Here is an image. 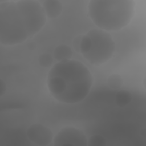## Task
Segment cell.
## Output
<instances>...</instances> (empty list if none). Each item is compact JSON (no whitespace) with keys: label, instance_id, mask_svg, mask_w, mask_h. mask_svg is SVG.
<instances>
[{"label":"cell","instance_id":"obj_1","mask_svg":"<svg viewBox=\"0 0 146 146\" xmlns=\"http://www.w3.org/2000/svg\"><path fill=\"white\" fill-rule=\"evenodd\" d=\"M46 21L38 1H0V43L5 46L22 43L38 33Z\"/></svg>","mask_w":146,"mask_h":146},{"label":"cell","instance_id":"obj_2","mask_svg":"<svg viewBox=\"0 0 146 146\" xmlns=\"http://www.w3.org/2000/svg\"><path fill=\"white\" fill-rule=\"evenodd\" d=\"M94 76L82 62L70 59L57 62L49 70L46 85L55 100L72 104L83 101L88 95Z\"/></svg>","mask_w":146,"mask_h":146},{"label":"cell","instance_id":"obj_3","mask_svg":"<svg viewBox=\"0 0 146 146\" xmlns=\"http://www.w3.org/2000/svg\"><path fill=\"white\" fill-rule=\"evenodd\" d=\"M136 3L133 0H91L88 15L93 23L104 31H117L132 21Z\"/></svg>","mask_w":146,"mask_h":146},{"label":"cell","instance_id":"obj_4","mask_svg":"<svg viewBox=\"0 0 146 146\" xmlns=\"http://www.w3.org/2000/svg\"><path fill=\"white\" fill-rule=\"evenodd\" d=\"M86 34L91 40L88 52L82 55L91 65L101 66L110 60L115 51V43L111 34L99 28L89 30Z\"/></svg>","mask_w":146,"mask_h":146},{"label":"cell","instance_id":"obj_5","mask_svg":"<svg viewBox=\"0 0 146 146\" xmlns=\"http://www.w3.org/2000/svg\"><path fill=\"white\" fill-rule=\"evenodd\" d=\"M52 142L55 146L88 145V139L85 133L73 126H66L60 129L54 136Z\"/></svg>","mask_w":146,"mask_h":146},{"label":"cell","instance_id":"obj_6","mask_svg":"<svg viewBox=\"0 0 146 146\" xmlns=\"http://www.w3.org/2000/svg\"><path fill=\"white\" fill-rule=\"evenodd\" d=\"M26 135L31 143L39 146L49 145L54 137L51 129L40 123L30 125L27 129Z\"/></svg>","mask_w":146,"mask_h":146},{"label":"cell","instance_id":"obj_7","mask_svg":"<svg viewBox=\"0 0 146 146\" xmlns=\"http://www.w3.org/2000/svg\"><path fill=\"white\" fill-rule=\"evenodd\" d=\"M46 16L49 18H56L63 11V5L58 0H46L42 3Z\"/></svg>","mask_w":146,"mask_h":146},{"label":"cell","instance_id":"obj_8","mask_svg":"<svg viewBox=\"0 0 146 146\" xmlns=\"http://www.w3.org/2000/svg\"><path fill=\"white\" fill-rule=\"evenodd\" d=\"M73 52L71 48L64 44L58 45L54 51V56L58 62L71 59Z\"/></svg>","mask_w":146,"mask_h":146},{"label":"cell","instance_id":"obj_9","mask_svg":"<svg viewBox=\"0 0 146 146\" xmlns=\"http://www.w3.org/2000/svg\"><path fill=\"white\" fill-rule=\"evenodd\" d=\"M132 99V94L127 90H120L115 95L116 104L120 107H124L127 106Z\"/></svg>","mask_w":146,"mask_h":146},{"label":"cell","instance_id":"obj_10","mask_svg":"<svg viewBox=\"0 0 146 146\" xmlns=\"http://www.w3.org/2000/svg\"><path fill=\"white\" fill-rule=\"evenodd\" d=\"M124 80L121 76L118 74H112L110 75L107 80L108 87L112 90H119L123 84Z\"/></svg>","mask_w":146,"mask_h":146},{"label":"cell","instance_id":"obj_11","mask_svg":"<svg viewBox=\"0 0 146 146\" xmlns=\"http://www.w3.org/2000/svg\"><path fill=\"white\" fill-rule=\"evenodd\" d=\"M54 59L48 53L44 52L40 54L38 58L39 65L43 68H49L53 63Z\"/></svg>","mask_w":146,"mask_h":146},{"label":"cell","instance_id":"obj_12","mask_svg":"<svg viewBox=\"0 0 146 146\" xmlns=\"http://www.w3.org/2000/svg\"><path fill=\"white\" fill-rule=\"evenodd\" d=\"M106 145V140L100 135H94L88 139V146H104Z\"/></svg>","mask_w":146,"mask_h":146},{"label":"cell","instance_id":"obj_13","mask_svg":"<svg viewBox=\"0 0 146 146\" xmlns=\"http://www.w3.org/2000/svg\"><path fill=\"white\" fill-rule=\"evenodd\" d=\"M91 47V40L89 36L87 35H83L81 37V40L79 46V53L82 55L88 51Z\"/></svg>","mask_w":146,"mask_h":146},{"label":"cell","instance_id":"obj_14","mask_svg":"<svg viewBox=\"0 0 146 146\" xmlns=\"http://www.w3.org/2000/svg\"><path fill=\"white\" fill-rule=\"evenodd\" d=\"M81 37H82V35L77 36L76 38H74L73 40V46H74V49L78 52H79V46H80Z\"/></svg>","mask_w":146,"mask_h":146},{"label":"cell","instance_id":"obj_15","mask_svg":"<svg viewBox=\"0 0 146 146\" xmlns=\"http://www.w3.org/2000/svg\"><path fill=\"white\" fill-rule=\"evenodd\" d=\"M7 86L5 81L2 79H0V96L2 97L6 92Z\"/></svg>","mask_w":146,"mask_h":146},{"label":"cell","instance_id":"obj_16","mask_svg":"<svg viewBox=\"0 0 146 146\" xmlns=\"http://www.w3.org/2000/svg\"><path fill=\"white\" fill-rule=\"evenodd\" d=\"M36 44L34 42H30L27 44V48L30 50H34L36 48Z\"/></svg>","mask_w":146,"mask_h":146}]
</instances>
